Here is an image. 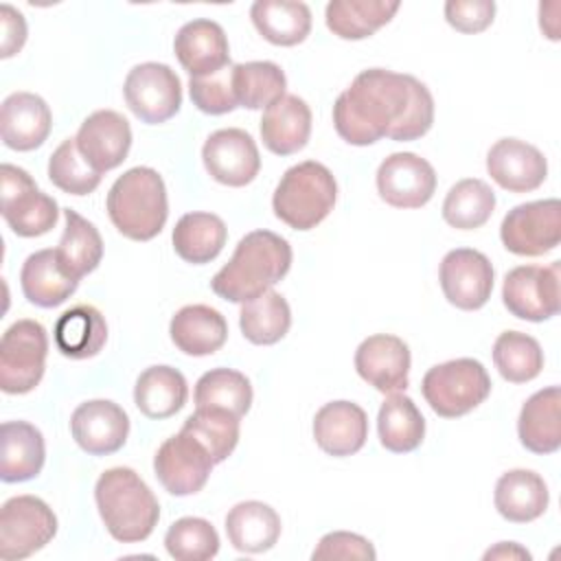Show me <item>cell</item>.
Returning a JSON list of instances; mask_svg holds the SVG:
<instances>
[{"label":"cell","mask_w":561,"mask_h":561,"mask_svg":"<svg viewBox=\"0 0 561 561\" xmlns=\"http://www.w3.org/2000/svg\"><path fill=\"white\" fill-rule=\"evenodd\" d=\"M94 500L107 533L121 543L145 541L160 519L153 491L129 467L103 471L94 484Z\"/></svg>","instance_id":"cell-3"},{"label":"cell","mask_w":561,"mask_h":561,"mask_svg":"<svg viewBox=\"0 0 561 561\" xmlns=\"http://www.w3.org/2000/svg\"><path fill=\"white\" fill-rule=\"evenodd\" d=\"M77 147L83 158L99 171H112L129 153L131 147V127L127 118L114 110L92 112L79 127Z\"/></svg>","instance_id":"cell-19"},{"label":"cell","mask_w":561,"mask_h":561,"mask_svg":"<svg viewBox=\"0 0 561 561\" xmlns=\"http://www.w3.org/2000/svg\"><path fill=\"white\" fill-rule=\"evenodd\" d=\"M226 535L239 552H267L280 537V517L265 502H239L226 515Z\"/></svg>","instance_id":"cell-29"},{"label":"cell","mask_w":561,"mask_h":561,"mask_svg":"<svg viewBox=\"0 0 561 561\" xmlns=\"http://www.w3.org/2000/svg\"><path fill=\"white\" fill-rule=\"evenodd\" d=\"M399 2L386 0H331L324 11L327 28L340 39H366L381 26H386Z\"/></svg>","instance_id":"cell-36"},{"label":"cell","mask_w":561,"mask_h":561,"mask_svg":"<svg viewBox=\"0 0 561 561\" xmlns=\"http://www.w3.org/2000/svg\"><path fill=\"white\" fill-rule=\"evenodd\" d=\"M421 392L434 414L458 419L476 410L491 394V377L473 357H458L432 366L421 381Z\"/></svg>","instance_id":"cell-6"},{"label":"cell","mask_w":561,"mask_h":561,"mask_svg":"<svg viewBox=\"0 0 561 561\" xmlns=\"http://www.w3.org/2000/svg\"><path fill=\"white\" fill-rule=\"evenodd\" d=\"M180 66L191 77H208L230 66V46L224 28L206 18L180 26L173 39Z\"/></svg>","instance_id":"cell-21"},{"label":"cell","mask_w":561,"mask_h":561,"mask_svg":"<svg viewBox=\"0 0 561 561\" xmlns=\"http://www.w3.org/2000/svg\"><path fill=\"white\" fill-rule=\"evenodd\" d=\"M55 346L68 359H90L107 342V322L92 305H75L55 322Z\"/></svg>","instance_id":"cell-30"},{"label":"cell","mask_w":561,"mask_h":561,"mask_svg":"<svg viewBox=\"0 0 561 561\" xmlns=\"http://www.w3.org/2000/svg\"><path fill=\"white\" fill-rule=\"evenodd\" d=\"M188 386L184 375L171 366L145 368L134 386V403L147 419H169L184 408Z\"/></svg>","instance_id":"cell-32"},{"label":"cell","mask_w":561,"mask_h":561,"mask_svg":"<svg viewBox=\"0 0 561 561\" xmlns=\"http://www.w3.org/2000/svg\"><path fill=\"white\" fill-rule=\"evenodd\" d=\"M434 167L412 151L392 153L377 169V193L388 206L421 208L434 197Z\"/></svg>","instance_id":"cell-15"},{"label":"cell","mask_w":561,"mask_h":561,"mask_svg":"<svg viewBox=\"0 0 561 561\" xmlns=\"http://www.w3.org/2000/svg\"><path fill=\"white\" fill-rule=\"evenodd\" d=\"M50 182L68 195H88L99 184L103 173H99L79 151L75 138H66L48 160Z\"/></svg>","instance_id":"cell-45"},{"label":"cell","mask_w":561,"mask_h":561,"mask_svg":"<svg viewBox=\"0 0 561 561\" xmlns=\"http://www.w3.org/2000/svg\"><path fill=\"white\" fill-rule=\"evenodd\" d=\"M105 208L114 228L131 241H151L169 217L162 175L151 167H134L110 186Z\"/></svg>","instance_id":"cell-4"},{"label":"cell","mask_w":561,"mask_h":561,"mask_svg":"<svg viewBox=\"0 0 561 561\" xmlns=\"http://www.w3.org/2000/svg\"><path fill=\"white\" fill-rule=\"evenodd\" d=\"M355 370L368 386L383 394L401 392L408 388L410 348L397 335H370L355 351Z\"/></svg>","instance_id":"cell-18"},{"label":"cell","mask_w":561,"mask_h":561,"mask_svg":"<svg viewBox=\"0 0 561 561\" xmlns=\"http://www.w3.org/2000/svg\"><path fill=\"white\" fill-rule=\"evenodd\" d=\"M53 127L46 101L33 92H13L0 107V136L13 151H33L44 145Z\"/></svg>","instance_id":"cell-22"},{"label":"cell","mask_w":561,"mask_h":561,"mask_svg":"<svg viewBox=\"0 0 561 561\" xmlns=\"http://www.w3.org/2000/svg\"><path fill=\"white\" fill-rule=\"evenodd\" d=\"M0 57L9 59L22 50L26 42V20L11 4H0Z\"/></svg>","instance_id":"cell-49"},{"label":"cell","mask_w":561,"mask_h":561,"mask_svg":"<svg viewBox=\"0 0 561 561\" xmlns=\"http://www.w3.org/2000/svg\"><path fill=\"white\" fill-rule=\"evenodd\" d=\"M313 561H322V559H359V561H375L377 552L373 548V543L357 535V533H346V530H335V533H327L316 550L311 552Z\"/></svg>","instance_id":"cell-47"},{"label":"cell","mask_w":561,"mask_h":561,"mask_svg":"<svg viewBox=\"0 0 561 561\" xmlns=\"http://www.w3.org/2000/svg\"><path fill=\"white\" fill-rule=\"evenodd\" d=\"M228 239V228L219 215L186 213L178 219L171 241L175 254L193 265L210 263L219 256Z\"/></svg>","instance_id":"cell-33"},{"label":"cell","mask_w":561,"mask_h":561,"mask_svg":"<svg viewBox=\"0 0 561 561\" xmlns=\"http://www.w3.org/2000/svg\"><path fill=\"white\" fill-rule=\"evenodd\" d=\"M434 99L412 75L386 68L362 70L333 103V125L342 140L355 147L381 138L410 142L430 131Z\"/></svg>","instance_id":"cell-1"},{"label":"cell","mask_w":561,"mask_h":561,"mask_svg":"<svg viewBox=\"0 0 561 561\" xmlns=\"http://www.w3.org/2000/svg\"><path fill=\"white\" fill-rule=\"evenodd\" d=\"M48 335L37 320L13 322L0 340V388L7 394H26L44 377Z\"/></svg>","instance_id":"cell-7"},{"label":"cell","mask_w":561,"mask_h":561,"mask_svg":"<svg viewBox=\"0 0 561 561\" xmlns=\"http://www.w3.org/2000/svg\"><path fill=\"white\" fill-rule=\"evenodd\" d=\"M493 502L504 519L513 524H528L546 513L550 493L537 471L511 469L495 482Z\"/></svg>","instance_id":"cell-26"},{"label":"cell","mask_w":561,"mask_h":561,"mask_svg":"<svg viewBox=\"0 0 561 561\" xmlns=\"http://www.w3.org/2000/svg\"><path fill=\"white\" fill-rule=\"evenodd\" d=\"M493 265L491 261L471 248L449 250L438 270L440 289L449 305L462 311H476L486 305L493 291Z\"/></svg>","instance_id":"cell-14"},{"label":"cell","mask_w":561,"mask_h":561,"mask_svg":"<svg viewBox=\"0 0 561 561\" xmlns=\"http://www.w3.org/2000/svg\"><path fill=\"white\" fill-rule=\"evenodd\" d=\"M2 432V482H26L39 476L46 458L42 432L26 421H7Z\"/></svg>","instance_id":"cell-31"},{"label":"cell","mask_w":561,"mask_h":561,"mask_svg":"<svg viewBox=\"0 0 561 561\" xmlns=\"http://www.w3.org/2000/svg\"><path fill=\"white\" fill-rule=\"evenodd\" d=\"M202 160L215 182L234 188L250 184L261 169L254 138L239 127L213 131L202 147Z\"/></svg>","instance_id":"cell-16"},{"label":"cell","mask_w":561,"mask_h":561,"mask_svg":"<svg viewBox=\"0 0 561 561\" xmlns=\"http://www.w3.org/2000/svg\"><path fill=\"white\" fill-rule=\"evenodd\" d=\"M2 217L18 237H42L59 219L57 202L42 193L35 180L20 167L4 162L0 167Z\"/></svg>","instance_id":"cell-8"},{"label":"cell","mask_w":561,"mask_h":561,"mask_svg":"<svg viewBox=\"0 0 561 561\" xmlns=\"http://www.w3.org/2000/svg\"><path fill=\"white\" fill-rule=\"evenodd\" d=\"M311 136V110L296 96L285 94L263 112L261 140L276 156L298 153Z\"/></svg>","instance_id":"cell-25"},{"label":"cell","mask_w":561,"mask_h":561,"mask_svg":"<svg viewBox=\"0 0 561 561\" xmlns=\"http://www.w3.org/2000/svg\"><path fill=\"white\" fill-rule=\"evenodd\" d=\"M486 171L497 186L511 193H530L548 175L543 153L519 138H500L486 153Z\"/></svg>","instance_id":"cell-20"},{"label":"cell","mask_w":561,"mask_h":561,"mask_svg":"<svg viewBox=\"0 0 561 561\" xmlns=\"http://www.w3.org/2000/svg\"><path fill=\"white\" fill-rule=\"evenodd\" d=\"M169 333L178 351L184 355L204 357L213 355L226 344L228 322L208 305H186L171 318Z\"/></svg>","instance_id":"cell-27"},{"label":"cell","mask_w":561,"mask_h":561,"mask_svg":"<svg viewBox=\"0 0 561 561\" xmlns=\"http://www.w3.org/2000/svg\"><path fill=\"white\" fill-rule=\"evenodd\" d=\"M254 28L274 46H296L311 31V11L305 2L256 0L250 7Z\"/></svg>","instance_id":"cell-34"},{"label":"cell","mask_w":561,"mask_h":561,"mask_svg":"<svg viewBox=\"0 0 561 561\" xmlns=\"http://www.w3.org/2000/svg\"><path fill=\"white\" fill-rule=\"evenodd\" d=\"M164 548L175 561H208L219 552V535L204 517H180L169 526Z\"/></svg>","instance_id":"cell-44"},{"label":"cell","mask_w":561,"mask_h":561,"mask_svg":"<svg viewBox=\"0 0 561 561\" xmlns=\"http://www.w3.org/2000/svg\"><path fill=\"white\" fill-rule=\"evenodd\" d=\"M493 364L511 383L533 381L543 368V351L533 335L504 331L493 344Z\"/></svg>","instance_id":"cell-42"},{"label":"cell","mask_w":561,"mask_h":561,"mask_svg":"<svg viewBox=\"0 0 561 561\" xmlns=\"http://www.w3.org/2000/svg\"><path fill=\"white\" fill-rule=\"evenodd\" d=\"M502 302L519 320L543 322L559 313V261L519 265L504 276Z\"/></svg>","instance_id":"cell-12"},{"label":"cell","mask_w":561,"mask_h":561,"mask_svg":"<svg viewBox=\"0 0 561 561\" xmlns=\"http://www.w3.org/2000/svg\"><path fill=\"white\" fill-rule=\"evenodd\" d=\"M291 245L272 230H252L230 261L213 276V291L228 302H250L283 280L291 267Z\"/></svg>","instance_id":"cell-2"},{"label":"cell","mask_w":561,"mask_h":561,"mask_svg":"<svg viewBox=\"0 0 561 561\" xmlns=\"http://www.w3.org/2000/svg\"><path fill=\"white\" fill-rule=\"evenodd\" d=\"M495 210V193L484 180L465 178L456 182L443 202V219L458 230L484 226Z\"/></svg>","instance_id":"cell-40"},{"label":"cell","mask_w":561,"mask_h":561,"mask_svg":"<svg viewBox=\"0 0 561 561\" xmlns=\"http://www.w3.org/2000/svg\"><path fill=\"white\" fill-rule=\"evenodd\" d=\"M188 94L193 105L204 114L219 116L232 112L234 107H239L232 85V66L208 77H191Z\"/></svg>","instance_id":"cell-46"},{"label":"cell","mask_w":561,"mask_h":561,"mask_svg":"<svg viewBox=\"0 0 561 561\" xmlns=\"http://www.w3.org/2000/svg\"><path fill=\"white\" fill-rule=\"evenodd\" d=\"M232 85L239 107L267 110L285 96L287 79L274 61L232 64Z\"/></svg>","instance_id":"cell-39"},{"label":"cell","mask_w":561,"mask_h":561,"mask_svg":"<svg viewBox=\"0 0 561 561\" xmlns=\"http://www.w3.org/2000/svg\"><path fill=\"white\" fill-rule=\"evenodd\" d=\"M484 559H530V552L515 541H500L495 548L484 552Z\"/></svg>","instance_id":"cell-50"},{"label":"cell","mask_w":561,"mask_h":561,"mask_svg":"<svg viewBox=\"0 0 561 561\" xmlns=\"http://www.w3.org/2000/svg\"><path fill=\"white\" fill-rule=\"evenodd\" d=\"M182 430L208 449L215 465L224 462L239 443V416L221 408H195Z\"/></svg>","instance_id":"cell-43"},{"label":"cell","mask_w":561,"mask_h":561,"mask_svg":"<svg viewBox=\"0 0 561 561\" xmlns=\"http://www.w3.org/2000/svg\"><path fill=\"white\" fill-rule=\"evenodd\" d=\"M239 327L248 342L270 346L287 335L291 327V309L278 291L267 289L259 298L243 302L239 313Z\"/></svg>","instance_id":"cell-38"},{"label":"cell","mask_w":561,"mask_h":561,"mask_svg":"<svg viewBox=\"0 0 561 561\" xmlns=\"http://www.w3.org/2000/svg\"><path fill=\"white\" fill-rule=\"evenodd\" d=\"M75 280L59 263L55 250H37L26 256L20 270V287L24 298L42 309L66 302L77 291Z\"/></svg>","instance_id":"cell-28"},{"label":"cell","mask_w":561,"mask_h":561,"mask_svg":"<svg viewBox=\"0 0 561 561\" xmlns=\"http://www.w3.org/2000/svg\"><path fill=\"white\" fill-rule=\"evenodd\" d=\"M213 465L215 462L208 449L184 430L167 438L153 456L156 478L175 497L202 491L208 482Z\"/></svg>","instance_id":"cell-13"},{"label":"cell","mask_w":561,"mask_h":561,"mask_svg":"<svg viewBox=\"0 0 561 561\" xmlns=\"http://www.w3.org/2000/svg\"><path fill=\"white\" fill-rule=\"evenodd\" d=\"M195 408H221L243 416L252 405L250 379L232 368H213L195 383Z\"/></svg>","instance_id":"cell-41"},{"label":"cell","mask_w":561,"mask_h":561,"mask_svg":"<svg viewBox=\"0 0 561 561\" xmlns=\"http://www.w3.org/2000/svg\"><path fill=\"white\" fill-rule=\"evenodd\" d=\"M64 234L55 248L61 267L81 280L85 274L94 272L103 259V239L92 221L81 217L72 208H64Z\"/></svg>","instance_id":"cell-37"},{"label":"cell","mask_w":561,"mask_h":561,"mask_svg":"<svg viewBox=\"0 0 561 561\" xmlns=\"http://www.w3.org/2000/svg\"><path fill=\"white\" fill-rule=\"evenodd\" d=\"M504 248L517 256H543L561 241V202L557 197L511 208L500 226Z\"/></svg>","instance_id":"cell-11"},{"label":"cell","mask_w":561,"mask_h":561,"mask_svg":"<svg viewBox=\"0 0 561 561\" xmlns=\"http://www.w3.org/2000/svg\"><path fill=\"white\" fill-rule=\"evenodd\" d=\"M70 432L85 454L110 456L125 445L129 416L110 399H92L75 408L70 416Z\"/></svg>","instance_id":"cell-17"},{"label":"cell","mask_w":561,"mask_h":561,"mask_svg":"<svg viewBox=\"0 0 561 561\" xmlns=\"http://www.w3.org/2000/svg\"><path fill=\"white\" fill-rule=\"evenodd\" d=\"M337 182L333 173L316 162L305 160L289 167L274 188V215L294 230H311L333 210Z\"/></svg>","instance_id":"cell-5"},{"label":"cell","mask_w":561,"mask_h":561,"mask_svg":"<svg viewBox=\"0 0 561 561\" xmlns=\"http://www.w3.org/2000/svg\"><path fill=\"white\" fill-rule=\"evenodd\" d=\"M519 443L533 454H554L561 447V390L548 386L537 390L519 410Z\"/></svg>","instance_id":"cell-24"},{"label":"cell","mask_w":561,"mask_h":561,"mask_svg":"<svg viewBox=\"0 0 561 561\" xmlns=\"http://www.w3.org/2000/svg\"><path fill=\"white\" fill-rule=\"evenodd\" d=\"M57 535L53 508L35 495H15L0 511V557L20 561L42 550Z\"/></svg>","instance_id":"cell-9"},{"label":"cell","mask_w":561,"mask_h":561,"mask_svg":"<svg viewBox=\"0 0 561 561\" xmlns=\"http://www.w3.org/2000/svg\"><path fill=\"white\" fill-rule=\"evenodd\" d=\"M127 107L147 125H160L173 118L182 105V83L167 64L145 61L134 66L123 83Z\"/></svg>","instance_id":"cell-10"},{"label":"cell","mask_w":561,"mask_h":561,"mask_svg":"<svg viewBox=\"0 0 561 561\" xmlns=\"http://www.w3.org/2000/svg\"><path fill=\"white\" fill-rule=\"evenodd\" d=\"M377 432L388 451L410 454L425 438V419L408 394L392 392L379 408Z\"/></svg>","instance_id":"cell-35"},{"label":"cell","mask_w":561,"mask_h":561,"mask_svg":"<svg viewBox=\"0 0 561 561\" xmlns=\"http://www.w3.org/2000/svg\"><path fill=\"white\" fill-rule=\"evenodd\" d=\"M495 18L493 0H449L445 2V20L458 33H480Z\"/></svg>","instance_id":"cell-48"},{"label":"cell","mask_w":561,"mask_h":561,"mask_svg":"<svg viewBox=\"0 0 561 561\" xmlns=\"http://www.w3.org/2000/svg\"><path fill=\"white\" fill-rule=\"evenodd\" d=\"M313 438L333 458L353 456L368 438V416L353 401L324 403L313 416Z\"/></svg>","instance_id":"cell-23"}]
</instances>
